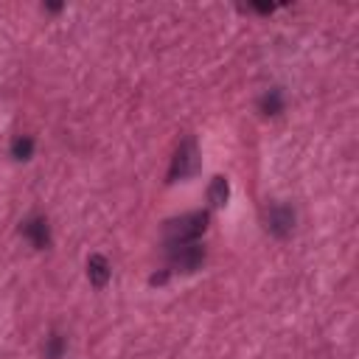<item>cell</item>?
Returning <instances> with one entry per match:
<instances>
[{
    "mask_svg": "<svg viewBox=\"0 0 359 359\" xmlns=\"http://www.w3.org/2000/svg\"><path fill=\"white\" fill-rule=\"evenodd\" d=\"M228 194H231L228 180H225V177H213V183H210V188H208L210 205H213V208H222V205L228 202Z\"/></svg>",
    "mask_w": 359,
    "mask_h": 359,
    "instance_id": "9c48e42d",
    "label": "cell"
},
{
    "mask_svg": "<svg viewBox=\"0 0 359 359\" xmlns=\"http://www.w3.org/2000/svg\"><path fill=\"white\" fill-rule=\"evenodd\" d=\"M199 169V152H197V143L188 137L180 143V149L172 158V169H169V180H188L194 177Z\"/></svg>",
    "mask_w": 359,
    "mask_h": 359,
    "instance_id": "3957f363",
    "label": "cell"
},
{
    "mask_svg": "<svg viewBox=\"0 0 359 359\" xmlns=\"http://www.w3.org/2000/svg\"><path fill=\"white\" fill-rule=\"evenodd\" d=\"M264 228L275 239H286L295 228V208L286 202H272L264 208Z\"/></svg>",
    "mask_w": 359,
    "mask_h": 359,
    "instance_id": "7a4b0ae2",
    "label": "cell"
},
{
    "mask_svg": "<svg viewBox=\"0 0 359 359\" xmlns=\"http://www.w3.org/2000/svg\"><path fill=\"white\" fill-rule=\"evenodd\" d=\"M34 155V137L31 135H20L12 140V158L15 160H31Z\"/></svg>",
    "mask_w": 359,
    "mask_h": 359,
    "instance_id": "30bf717a",
    "label": "cell"
},
{
    "mask_svg": "<svg viewBox=\"0 0 359 359\" xmlns=\"http://www.w3.org/2000/svg\"><path fill=\"white\" fill-rule=\"evenodd\" d=\"M23 236H26V242L31 244V247H37V250H42V247H48L51 244V228H48V219L45 217H40V213H31V217L23 222Z\"/></svg>",
    "mask_w": 359,
    "mask_h": 359,
    "instance_id": "5b68a950",
    "label": "cell"
},
{
    "mask_svg": "<svg viewBox=\"0 0 359 359\" xmlns=\"http://www.w3.org/2000/svg\"><path fill=\"white\" fill-rule=\"evenodd\" d=\"M208 228V213L194 210V213H183V217L166 222V247H177V244H188L197 242Z\"/></svg>",
    "mask_w": 359,
    "mask_h": 359,
    "instance_id": "6da1fadb",
    "label": "cell"
},
{
    "mask_svg": "<svg viewBox=\"0 0 359 359\" xmlns=\"http://www.w3.org/2000/svg\"><path fill=\"white\" fill-rule=\"evenodd\" d=\"M166 250H169L172 267L180 272H194L205 264V247L199 242H188V244H177V247H166Z\"/></svg>",
    "mask_w": 359,
    "mask_h": 359,
    "instance_id": "277c9868",
    "label": "cell"
},
{
    "mask_svg": "<svg viewBox=\"0 0 359 359\" xmlns=\"http://www.w3.org/2000/svg\"><path fill=\"white\" fill-rule=\"evenodd\" d=\"M258 107H261V112H264V115H278V112H283V93H281L278 87L267 90V93L261 96Z\"/></svg>",
    "mask_w": 359,
    "mask_h": 359,
    "instance_id": "ba28073f",
    "label": "cell"
},
{
    "mask_svg": "<svg viewBox=\"0 0 359 359\" xmlns=\"http://www.w3.org/2000/svg\"><path fill=\"white\" fill-rule=\"evenodd\" d=\"M110 275H112L110 261L104 256H90V261H87V278H90V283L93 286H104L110 281Z\"/></svg>",
    "mask_w": 359,
    "mask_h": 359,
    "instance_id": "8992f818",
    "label": "cell"
},
{
    "mask_svg": "<svg viewBox=\"0 0 359 359\" xmlns=\"http://www.w3.org/2000/svg\"><path fill=\"white\" fill-rule=\"evenodd\" d=\"M65 353H67V340L62 334L51 331L45 337V342H42V356L45 359H65Z\"/></svg>",
    "mask_w": 359,
    "mask_h": 359,
    "instance_id": "52a82bcc",
    "label": "cell"
}]
</instances>
